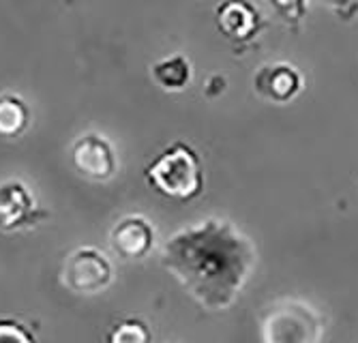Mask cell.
Listing matches in <instances>:
<instances>
[{"label":"cell","mask_w":358,"mask_h":343,"mask_svg":"<svg viewBox=\"0 0 358 343\" xmlns=\"http://www.w3.org/2000/svg\"><path fill=\"white\" fill-rule=\"evenodd\" d=\"M161 264L204 309L225 311L251 279L257 251L230 221L206 219L178 230L164 245Z\"/></svg>","instance_id":"1"},{"label":"cell","mask_w":358,"mask_h":343,"mask_svg":"<svg viewBox=\"0 0 358 343\" xmlns=\"http://www.w3.org/2000/svg\"><path fill=\"white\" fill-rule=\"evenodd\" d=\"M146 178L159 194L174 200H193L204 189V170L198 152L185 142L161 150L146 168Z\"/></svg>","instance_id":"2"},{"label":"cell","mask_w":358,"mask_h":343,"mask_svg":"<svg viewBox=\"0 0 358 343\" xmlns=\"http://www.w3.org/2000/svg\"><path fill=\"white\" fill-rule=\"evenodd\" d=\"M324 322L317 311L299 298L275 302L262 322L264 343H320Z\"/></svg>","instance_id":"3"},{"label":"cell","mask_w":358,"mask_h":343,"mask_svg":"<svg viewBox=\"0 0 358 343\" xmlns=\"http://www.w3.org/2000/svg\"><path fill=\"white\" fill-rule=\"evenodd\" d=\"M112 264L94 247H80L64 260L62 282L76 294H99L112 284Z\"/></svg>","instance_id":"4"},{"label":"cell","mask_w":358,"mask_h":343,"mask_svg":"<svg viewBox=\"0 0 358 343\" xmlns=\"http://www.w3.org/2000/svg\"><path fill=\"white\" fill-rule=\"evenodd\" d=\"M215 20L221 33L234 43H249L262 30V17L249 0H223Z\"/></svg>","instance_id":"5"},{"label":"cell","mask_w":358,"mask_h":343,"mask_svg":"<svg viewBox=\"0 0 358 343\" xmlns=\"http://www.w3.org/2000/svg\"><path fill=\"white\" fill-rule=\"evenodd\" d=\"M255 92L273 103H289L303 90V75L287 62H273L262 67L253 78Z\"/></svg>","instance_id":"6"},{"label":"cell","mask_w":358,"mask_h":343,"mask_svg":"<svg viewBox=\"0 0 358 343\" xmlns=\"http://www.w3.org/2000/svg\"><path fill=\"white\" fill-rule=\"evenodd\" d=\"M73 166L90 180H108L116 172V154L108 140L90 133L76 142Z\"/></svg>","instance_id":"7"},{"label":"cell","mask_w":358,"mask_h":343,"mask_svg":"<svg viewBox=\"0 0 358 343\" xmlns=\"http://www.w3.org/2000/svg\"><path fill=\"white\" fill-rule=\"evenodd\" d=\"M155 242L152 226L140 214H129L120 219L110 234V245L114 251L124 260H140L144 258Z\"/></svg>","instance_id":"8"},{"label":"cell","mask_w":358,"mask_h":343,"mask_svg":"<svg viewBox=\"0 0 358 343\" xmlns=\"http://www.w3.org/2000/svg\"><path fill=\"white\" fill-rule=\"evenodd\" d=\"M35 210V200L20 180L0 184V230L11 232L26 226Z\"/></svg>","instance_id":"9"},{"label":"cell","mask_w":358,"mask_h":343,"mask_svg":"<svg viewBox=\"0 0 358 343\" xmlns=\"http://www.w3.org/2000/svg\"><path fill=\"white\" fill-rule=\"evenodd\" d=\"M152 78L161 88H166V90H182V88H187L189 82H191L189 58H185L182 54H174V56L159 60L157 65L152 67Z\"/></svg>","instance_id":"10"},{"label":"cell","mask_w":358,"mask_h":343,"mask_svg":"<svg viewBox=\"0 0 358 343\" xmlns=\"http://www.w3.org/2000/svg\"><path fill=\"white\" fill-rule=\"evenodd\" d=\"M28 124V110L17 97H0V136L15 138Z\"/></svg>","instance_id":"11"},{"label":"cell","mask_w":358,"mask_h":343,"mask_svg":"<svg viewBox=\"0 0 358 343\" xmlns=\"http://www.w3.org/2000/svg\"><path fill=\"white\" fill-rule=\"evenodd\" d=\"M110 343H150V330L140 320H124L112 330Z\"/></svg>","instance_id":"12"},{"label":"cell","mask_w":358,"mask_h":343,"mask_svg":"<svg viewBox=\"0 0 358 343\" xmlns=\"http://www.w3.org/2000/svg\"><path fill=\"white\" fill-rule=\"evenodd\" d=\"M268 5L292 28H299L307 15V0H268Z\"/></svg>","instance_id":"13"},{"label":"cell","mask_w":358,"mask_h":343,"mask_svg":"<svg viewBox=\"0 0 358 343\" xmlns=\"http://www.w3.org/2000/svg\"><path fill=\"white\" fill-rule=\"evenodd\" d=\"M0 343H35L30 333L15 322H0Z\"/></svg>","instance_id":"14"},{"label":"cell","mask_w":358,"mask_h":343,"mask_svg":"<svg viewBox=\"0 0 358 343\" xmlns=\"http://www.w3.org/2000/svg\"><path fill=\"white\" fill-rule=\"evenodd\" d=\"M317 3H322V5H327V7H331V9H335V11H348L350 7L352 9H356L358 7V0H317Z\"/></svg>","instance_id":"15"}]
</instances>
